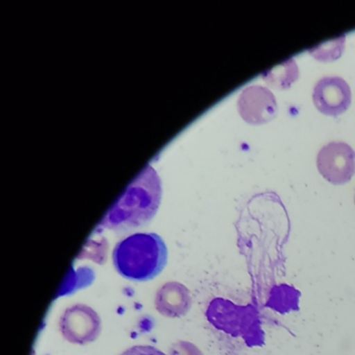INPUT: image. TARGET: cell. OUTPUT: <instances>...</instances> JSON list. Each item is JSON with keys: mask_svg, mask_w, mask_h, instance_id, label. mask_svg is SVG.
I'll return each mask as SVG.
<instances>
[{"mask_svg": "<svg viewBox=\"0 0 355 355\" xmlns=\"http://www.w3.org/2000/svg\"><path fill=\"white\" fill-rule=\"evenodd\" d=\"M161 196V180L151 166H146L107 211L99 227L128 230L147 223L157 213Z\"/></svg>", "mask_w": 355, "mask_h": 355, "instance_id": "obj_1", "label": "cell"}, {"mask_svg": "<svg viewBox=\"0 0 355 355\" xmlns=\"http://www.w3.org/2000/svg\"><path fill=\"white\" fill-rule=\"evenodd\" d=\"M116 270L126 279L147 282L167 263V247L157 234H135L117 243L113 251Z\"/></svg>", "mask_w": 355, "mask_h": 355, "instance_id": "obj_2", "label": "cell"}, {"mask_svg": "<svg viewBox=\"0 0 355 355\" xmlns=\"http://www.w3.org/2000/svg\"><path fill=\"white\" fill-rule=\"evenodd\" d=\"M60 330L63 338L72 344H89L101 334V317L92 307L78 303L62 313Z\"/></svg>", "mask_w": 355, "mask_h": 355, "instance_id": "obj_3", "label": "cell"}, {"mask_svg": "<svg viewBox=\"0 0 355 355\" xmlns=\"http://www.w3.org/2000/svg\"><path fill=\"white\" fill-rule=\"evenodd\" d=\"M317 168L330 184H347L355 173V151L344 142L328 143L318 153Z\"/></svg>", "mask_w": 355, "mask_h": 355, "instance_id": "obj_4", "label": "cell"}, {"mask_svg": "<svg viewBox=\"0 0 355 355\" xmlns=\"http://www.w3.org/2000/svg\"><path fill=\"white\" fill-rule=\"evenodd\" d=\"M351 101L350 87L338 76H324L313 88V105L324 115L332 117L342 115L350 107Z\"/></svg>", "mask_w": 355, "mask_h": 355, "instance_id": "obj_5", "label": "cell"}, {"mask_svg": "<svg viewBox=\"0 0 355 355\" xmlns=\"http://www.w3.org/2000/svg\"><path fill=\"white\" fill-rule=\"evenodd\" d=\"M239 112L251 125H261L273 120L278 114L277 101L269 89L250 86L243 91L238 101Z\"/></svg>", "mask_w": 355, "mask_h": 355, "instance_id": "obj_6", "label": "cell"}, {"mask_svg": "<svg viewBox=\"0 0 355 355\" xmlns=\"http://www.w3.org/2000/svg\"><path fill=\"white\" fill-rule=\"evenodd\" d=\"M209 307L230 317V319L214 318L211 319V322L234 336H243L246 338V336L249 338L253 336V330L259 329V326L255 324L257 323L255 311L251 306H236L228 301L215 299Z\"/></svg>", "mask_w": 355, "mask_h": 355, "instance_id": "obj_7", "label": "cell"}, {"mask_svg": "<svg viewBox=\"0 0 355 355\" xmlns=\"http://www.w3.org/2000/svg\"><path fill=\"white\" fill-rule=\"evenodd\" d=\"M192 296L189 288L180 282H170L162 286L155 295V309L168 318L186 315L192 307Z\"/></svg>", "mask_w": 355, "mask_h": 355, "instance_id": "obj_8", "label": "cell"}, {"mask_svg": "<svg viewBox=\"0 0 355 355\" xmlns=\"http://www.w3.org/2000/svg\"><path fill=\"white\" fill-rule=\"evenodd\" d=\"M299 78V69L294 59H288L280 65L276 66L273 69L261 73V78L269 86L279 90H286L290 88Z\"/></svg>", "mask_w": 355, "mask_h": 355, "instance_id": "obj_9", "label": "cell"}, {"mask_svg": "<svg viewBox=\"0 0 355 355\" xmlns=\"http://www.w3.org/2000/svg\"><path fill=\"white\" fill-rule=\"evenodd\" d=\"M345 49V36L338 37L334 40L327 41L309 49V53L318 61L332 62L342 55Z\"/></svg>", "mask_w": 355, "mask_h": 355, "instance_id": "obj_10", "label": "cell"}, {"mask_svg": "<svg viewBox=\"0 0 355 355\" xmlns=\"http://www.w3.org/2000/svg\"><path fill=\"white\" fill-rule=\"evenodd\" d=\"M170 355H202V352L191 343L178 342L172 346Z\"/></svg>", "mask_w": 355, "mask_h": 355, "instance_id": "obj_11", "label": "cell"}, {"mask_svg": "<svg viewBox=\"0 0 355 355\" xmlns=\"http://www.w3.org/2000/svg\"><path fill=\"white\" fill-rule=\"evenodd\" d=\"M121 355H167L162 352L159 349L153 346H138L130 347L128 350L124 351Z\"/></svg>", "mask_w": 355, "mask_h": 355, "instance_id": "obj_12", "label": "cell"}, {"mask_svg": "<svg viewBox=\"0 0 355 355\" xmlns=\"http://www.w3.org/2000/svg\"><path fill=\"white\" fill-rule=\"evenodd\" d=\"M354 203H355V197H354Z\"/></svg>", "mask_w": 355, "mask_h": 355, "instance_id": "obj_13", "label": "cell"}]
</instances>
